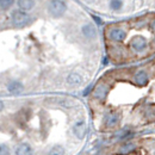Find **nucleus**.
Returning <instances> with one entry per match:
<instances>
[{
  "mask_svg": "<svg viewBox=\"0 0 155 155\" xmlns=\"http://www.w3.org/2000/svg\"><path fill=\"white\" fill-rule=\"evenodd\" d=\"M152 29H153V31H155V20L152 23Z\"/></svg>",
  "mask_w": 155,
  "mask_h": 155,
  "instance_id": "412c9836",
  "label": "nucleus"
},
{
  "mask_svg": "<svg viewBox=\"0 0 155 155\" xmlns=\"http://www.w3.org/2000/svg\"><path fill=\"white\" fill-rule=\"evenodd\" d=\"M17 5H18L20 11L28 12V11H31L35 7L36 1L35 0H17Z\"/></svg>",
  "mask_w": 155,
  "mask_h": 155,
  "instance_id": "1a4fd4ad",
  "label": "nucleus"
},
{
  "mask_svg": "<svg viewBox=\"0 0 155 155\" xmlns=\"http://www.w3.org/2000/svg\"><path fill=\"white\" fill-rule=\"evenodd\" d=\"M84 1H86V2H88V4H93L96 0H84Z\"/></svg>",
  "mask_w": 155,
  "mask_h": 155,
  "instance_id": "aec40b11",
  "label": "nucleus"
},
{
  "mask_svg": "<svg viewBox=\"0 0 155 155\" xmlns=\"http://www.w3.org/2000/svg\"><path fill=\"white\" fill-rule=\"evenodd\" d=\"M154 155H155V152H154Z\"/></svg>",
  "mask_w": 155,
  "mask_h": 155,
  "instance_id": "4be33fe9",
  "label": "nucleus"
},
{
  "mask_svg": "<svg viewBox=\"0 0 155 155\" xmlns=\"http://www.w3.org/2000/svg\"><path fill=\"white\" fill-rule=\"evenodd\" d=\"M2 110H4V103H2L1 100H0V112H1Z\"/></svg>",
  "mask_w": 155,
  "mask_h": 155,
  "instance_id": "6ab92c4d",
  "label": "nucleus"
},
{
  "mask_svg": "<svg viewBox=\"0 0 155 155\" xmlns=\"http://www.w3.org/2000/svg\"><path fill=\"white\" fill-rule=\"evenodd\" d=\"M67 11V4L63 0H50L48 2V12L51 17L60 18Z\"/></svg>",
  "mask_w": 155,
  "mask_h": 155,
  "instance_id": "f257e3e1",
  "label": "nucleus"
},
{
  "mask_svg": "<svg viewBox=\"0 0 155 155\" xmlns=\"http://www.w3.org/2000/svg\"><path fill=\"white\" fill-rule=\"evenodd\" d=\"M81 31H82V35L87 39H93L97 36V30L92 24H85L81 28Z\"/></svg>",
  "mask_w": 155,
  "mask_h": 155,
  "instance_id": "6e6552de",
  "label": "nucleus"
},
{
  "mask_svg": "<svg viewBox=\"0 0 155 155\" xmlns=\"http://www.w3.org/2000/svg\"><path fill=\"white\" fill-rule=\"evenodd\" d=\"M109 90H110V87L107 86V85H98L97 87H96V90H94V97L99 99V100H103V99H105L106 97V94L109 93Z\"/></svg>",
  "mask_w": 155,
  "mask_h": 155,
  "instance_id": "9d476101",
  "label": "nucleus"
},
{
  "mask_svg": "<svg viewBox=\"0 0 155 155\" xmlns=\"http://www.w3.org/2000/svg\"><path fill=\"white\" fill-rule=\"evenodd\" d=\"M125 37H127V32L122 29L115 28V29H111L109 31V38L115 41V42H123Z\"/></svg>",
  "mask_w": 155,
  "mask_h": 155,
  "instance_id": "39448f33",
  "label": "nucleus"
},
{
  "mask_svg": "<svg viewBox=\"0 0 155 155\" xmlns=\"http://www.w3.org/2000/svg\"><path fill=\"white\" fill-rule=\"evenodd\" d=\"M135 81L137 85H141V86L147 85L148 84V75H147V73L143 72V71H140L135 75Z\"/></svg>",
  "mask_w": 155,
  "mask_h": 155,
  "instance_id": "f8f14e48",
  "label": "nucleus"
},
{
  "mask_svg": "<svg viewBox=\"0 0 155 155\" xmlns=\"http://www.w3.org/2000/svg\"><path fill=\"white\" fill-rule=\"evenodd\" d=\"M122 5H123L122 0H111L110 1V7L112 10H119V8H122Z\"/></svg>",
  "mask_w": 155,
  "mask_h": 155,
  "instance_id": "f3484780",
  "label": "nucleus"
},
{
  "mask_svg": "<svg viewBox=\"0 0 155 155\" xmlns=\"http://www.w3.org/2000/svg\"><path fill=\"white\" fill-rule=\"evenodd\" d=\"M7 91L11 93V94H20L23 91H24V85L20 82V81H17V80H13L11 82L7 84Z\"/></svg>",
  "mask_w": 155,
  "mask_h": 155,
  "instance_id": "423d86ee",
  "label": "nucleus"
},
{
  "mask_svg": "<svg viewBox=\"0 0 155 155\" xmlns=\"http://www.w3.org/2000/svg\"><path fill=\"white\" fill-rule=\"evenodd\" d=\"M134 148H135V144H133V143H129V144L124 146V147L120 149V152H122V153H129V152H131Z\"/></svg>",
  "mask_w": 155,
  "mask_h": 155,
  "instance_id": "a211bd4d",
  "label": "nucleus"
},
{
  "mask_svg": "<svg viewBox=\"0 0 155 155\" xmlns=\"http://www.w3.org/2000/svg\"><path fill=\"white\" fill-rule=\"evenodd\" d=\"M118 119L119 117L117 114H109L107 116L105 117V123H106V127L111 128V127H115L117 123H118Z\"/></svg>",
  "mask_w": 155,
  "mask_h": 155,
  "instance_id": "ddd939ff",
  "label": "nucleus"
},
{
  "mask_svg": "<svg viewBox=\"0 0 155 155\" xmlns=\"http://www.w3.org/2000/svg\"><path fill=\"white\" fill-rule=\"evenodd\" d=\"M86 131H87V128H86L85 119H79V120H77L74 123V125H73V133H74V135L77 136L79 140H82L86 136Z\"/></svg>",
  "mask_w": 155,
  "mask_h": 155,
  "instance_id": "7ed1b4c3",
  "label": "nucleus"
},
{
  "mask_svg": "<svg viewBox=\"0 0 155 155\" xmlns=\"http://www.w3.org/2000/svg\"><path fill=\"white\" fill-rule=\"evenodd\" d=\"M67 82L71 86H79L82 84V77L77 73V72H72L68 77H67Z\"/></svg>",
  "mask_w": 155,
  "mask_h": 155,
  "instance_id": "9b49d317",
  "label": "nucleus"
},
{
  "mask_svg": "<svg viewBox=\"0 0 155 155\" xmlns=\"http://www.w3.org/2000/svg\"><path fill=\"white\" fill-rule=\"evenodd\" d=\"M11 20H12V25L15 28H25L31 23V17L24 11L16 10L12 12Z\"/></svg>",
  "mask_w": 155,
  "mask_h": 155,
  "instance_id": "f03ea898",
  "label": "nucleus"
},
{
  "mask_svg": "<svg viewBox=\"0 0 155 155\" xmlns=\"http://www.w3.org/2000/svg\"><path fill=\"white\" fill-rule=\"evenodd\" d=\"M15 0H0V8L2 10H8L13 5Z\"/></svg>",
  "mask_w": 155,
  "mask_h": 155,
  "instance_id": "2eb2a0df",
  "label": "nucleus"
},
{
  "mask_svg": "<svg viewBox=\"0 0 155 155\" xmlns=\"http://www.w3.org/2000/svg\"><path fill=\"white\" fill-rule=\"evenodd\" d=\"M15 153H16V155H34V149L29 143L23 142V143L17 146Z\"/></svg>",
  "mask_w": 155,
  "mask_h": 155,
  "instance_id": "0eeeda50",
  "label": "nucleus"
},
{
  "mask_svg": "<svg viewBox=\"0 0 155 155\" xmlns=\"http://www.w3.org/2000/svg\"><path fill=\"white\" fill-rule=\"evenodd\" d=\"M130 45L135 51L141 53L147 48V39L142 36H135L130 41Z\"/></svg>",
  "mask_w": 155,
  "mask_h": 155,
  "instance_id": "20e7f679",
  "label": "nucleus"
},
{
  "mask_svg": "<svg viewBox=\"0 0 155 155\" xmlns=\"http://www.w3.org/2000/svg\"><path fill=\"white\" fill-rule=\"evenodd\" d=\"M48 155H64V148L62 146H55L49 150Z\"/></svg>",
  "mask_w": 155,
  "mask_h": 155,
  "instance_id": "4468645a",
  "label": "nucleus"
},
{
  "mask_svg": "<svg viewBox=\"0 0 155 155\" xmlns=\"http://www.w3.org/2000/svg\"><path fill=\"white\" fill-rule=\"evenodd\" d=\"M0 155H11V149L7 144L0 143Z\"/></svg>",
  "mask_w": 155,
  "mask_h": 155,
  "instance_id": "dca6fc26",
  "label": "nucleus"
}]
</instances>
